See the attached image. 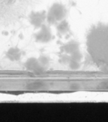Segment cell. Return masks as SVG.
<instances>
[{"label": "cell", "instance_id": "1", "mask_svg": "<svg viewBox=\"0 0 108 122\" xmlns=\"http://www.w3.org/2000/svg\"><path fill=\"white\" fill-rule=\"evenodd\" d=\"M87 47L93 60L103 67H108V24H98L89 33Z\"/></svg>", "mask_w": 108, "mask_h": 122}, {"label": "cell", "instance_id": "2", "mask_svg": "<svg viewBox=\"0 0 108 122\" xmlns=\"http://www.w3.org/2000/svg\"><path fill=\"white\" fill-rule=\"evenodd\" d=\"M67 9L63 4L55 3L47 13V22L48 24H57L58 22L65 19Z\"/></svg>", "mask_w": 108, "mask_h": 122}, {"label": "cell", "instance_id": "3", "mask_svg": "<svg viewBox=\"0 0 108 122\" xmlns=\"http://www.w3.org/2000/svg\"><path fill=\"white\" fill-rule=\"evenodd\" d=\"M29 22L35 29H39L47 22V12L43 10L32 12L29 15Z\"/></svg>", "mask_w": 108, "mask_h": 122}, {"label": "cell", "instance_id": "4", "mask_svg": "<svg viewBox=\"0 0 108 122\" xmlns=\"http://www.w3.org/2000/svg\"><path fill=\"white\" fill-rule=\"evenodd\" d=\"M35 39L37 43L41 44H47L51 42L53 39V35L50 27L46 24H43L38 29V32L35 34Z\"/></svg>", "mask_w": 108, "mask_h": 122}, {"label": "cell", "instance_id": "5", "mask_svg": "<svg viewBox=\"0 0 108 122\" xmlns=\"http://www.w3.org/2000/svg\"><path fill=\"white\" fill-rule=\"evenodd\" d=\"M24 66L27 71L34 74L43 73L46 70V67L40 63L38 59H36V58H29L24 64Z\"/></svg>", "mask_w": 108, "mask_h": 122}, {"label": "cell", "instance_id": "6", "mask_svg": "<svg viewBox=\"0 0 108 122\" xmlns=\"http://www.w3.org/2000/svg\"><path fill=\"white\" fill-rule=\"evenodd\" d=\"M61 53L67 54H72L75 52H77L80 50V45L76 41L71 40L67 44H64L61 47Z\"/></svg>", "mask_w": 108, "mask_h": 122}, {"label": "cell", "instance_id": "7", "mask_svg": "<svg viewBox=\"0 0 108 122\" xmlns=\"http://www.w3.org/2000/svg\"><path fill=\"white\" fill-rule=\"evenodd\" d=\"M6 57L12 62H17V61L20 60L21 57H22L21 49L18 47L10 48L6 53Z\"/></svg>", "mask_w": 108, "mask_h": 122}, {"label": "cell", "instance_id": "8", "mask_svg": "<svg viewBox=\"0 0 108 122\" xmlns=\"http://www.w3.org/2000/svg\"><path fill=\"white\" fill-rule=\"evenodd\" d=\"M56 25L57 31H58V34H60L61 36H66L70 33V25L66 19H63V20L58 22Z\"/></svg>", "mask_w": 108, "mask_h": 122}, {"label": "cell", "instance_id": "9", "mask_svg": "<svg viewBox=\"0 0 108 122\" xmlns=\"http://www.w3.org/2000/svg\"><path fill=\"white\" fill-rule=\"evenodd\" d=\"M44 86H45V85L41 81L32 82V83H30L29 85H27V88L28 89H34V90H36V89H41Z\"/></svg>", "mask_w": 108, "mask_h": 122}, {"label": "cell", "instance_id": "10", "mask_svg": "<svg viewBox=\"0 0 108 122\" xmlns=\"http://www.w3.org/2000/svg\"><path fill=\"white\" fill-rule=\"evenodd\" d=\"M38 60L40 61V63L42 64V65H44L45 67H47L48 65L49 62H50V59L47 55L46 54H41L38 58Z\"/></svg>", "mask_w": 108, "mask_h": 122}]
</instances>
